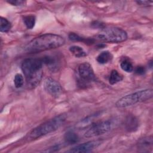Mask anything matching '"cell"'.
Wrapping results in <instances>:
<instances>
[{
	"label": "cell",
	"instance_id": "cell-1",
	"mask_svg": "<svg viewBox=\"0 0 153 153\" xmlns=\"http://www.w3.org/2000/svg\"><path fill=\"white\" fill-rule=\"evenodd\" d=\"M65 39L57 34L45 33L32 39L26 45L25 50L29 53H39L61 47Z\"/></svg>",
	"mask_w": 153,
	"mask_h": 153
},
{
	"label": "cell",
	"instance_id": "cell-2",
	"mask_svg": "<svg viewBox=\"0 0 153 153\" xmlns=\"http://www.w3.org/2000/svg\"><path fill=\"white\" fill-rule=\"evenodd\" d=\"M42 65L40 59L29 58L22 62V69L28 88H35L41 82L43 75Z\"/></svg>",
	"mask_w": 153,
	"mask_h": 153
},
{
	"label": "cell",
	"instance_id": "cell-3",
	"mask_svg": "<svg viewBox=\"0 0 153 153\" xmlns=\"http://www.w3.org/2000/svg\"><path fill=\"white\" fill-rule=\"evenodd\" d=\"M66 119L65 114H60L45 121L33 128L29 133V138L32 140L36 139L57 130L65 123Z\"/></svg>",
	"mask_w": 153,
	"mask_h": 153
},
{
	"label": "cell",
	"instance_id": "cell-4",
	"mask_svg": "<svg viewBox=\"0 0 153 153\" xmlns=\"http://www.w3.org/2000/svg\"><path fill=\"white\" fill-rule=\"evenodd\" d=\"M153 91L151 89H145L126 95L120 98L115 103L118 108H124L132 106L139 102H144L152 98Z\"/></svg>",
	"mask_w": 153,
	"mask_h": 153
},
{
	"label": "cell",
	"instance_id": "cell-5",
	"mask_svg": "<svg viewBox=\"0 0 153 153\" xmlns=\"http://www.w3.org/2000/svg\"><path fill=\"white\" fill-rule=\"evenodd\" d=\"M96 37L97 39L105 42L119 43L127 39V32L119 27H111L104 28Z\"/></svg>",
	"mask_w": 153,
	"mask_h": 153
},
{
	"label": "cell",
	"instance_id": "cell-6",
	"mask_svg": "<svg viewBox=\"0 0 153 153\" xmlns=\"http://www.w3.org/2000/svg\"><path fill=\"white\" fill-rule=\"evenodd\" d=\"M78 82L81 86H86L89 83L96 80V75L91 65L88 62H84L78 66Z\"/></svg>",
	"mask_w": 153,
	"mask_h": 153
},
{
	"label": "cell",
	"instance_id": "cell-7",
	"mask_svg": "<svg viewBox=\"0 0 153 153\" xmlns=\"http://www.w3.org/2000/svg\"><path fill=\"white\" fill-rule=\"evenodd\" d=\"M113 123L111 120L103 121L92 125L85 133L86 137H93L103 134L109 131L112 128Z\"/></svg>",
	"mask_w": 153,
	"mask_h": 153
},
{
	"label": "cell",
	"instance_id": "cell-8",
	"mask_svg": "<svg viewBox=\"0 0 153 153\" xmlns=\"http://www.w3.org/2000/svg\"><path fill=\"white\" fill-rule=\"evenodd\" d=\"M44 87L45 91L54 97H58L62 92V88L60 84L51 77L45 78L44 82Z\"/></svg>",
	"mask_w": 153,
	"mask_h": 153
},
{
	"label": "cell",
	"instance_id": "cell-9",
	"mask_svg": "<svg viewBox=\"0 0 153 153\" xmlns=\"http://www.w3.org/2000/svg\"><path fill=\"white\" fill-rule=\"evenodd\" d=\"M101 141L99 140H91L78 145L72 148L69 152H87L91 151L93 149L96 148L101 144Z\"/></svg>",
	"mask_w": 153,
	"mask_h": 153
},
{
	"label": "cell",
	"instance_id": "cell-10",
	"mask_svg": "<svg viewBox=\"0 0 153 153\" xmlns=\"http://www.w3.org/2000/svg\"><path fill=\"white\" fill-rule=\"evenodd\" d=\"M139 126L138 119L133 115H128L125 121V128L128 132H133L137 130Z\"/></svg>",
	"mask_w": 153,
	"mask_h": 153
},
{
	"label": "cell",
	"instance_id": "cell-11",
	"mask_svg": "<svg viewBox=\"0 0 153 153\" xmlns=\"http://www.w3.org/2000/svg\"><path fill=\"white\" fill-rule=\"evenodd\" d=\"M152 136L144 137L140 139L138 141L137 148L138 149H142L143 151H149V149H152Z\"/></svg>",
	"mask_w": 153,
	"mask_h": 153
},
{
	"label": "cell",
	"instance_id": "cell-12",
	"mask_svg": "<svg viewBox=\"0 0 153 153\" xmlns=\"http://www.w3.org/2000/svg\"><path fill=\"white\" fill-rule=\"evenodd\" d=\"M69 39L72 41L75 42H82L87 44H92L94 42V39L93 38H85L80 36L78 34L74 32L69 33L68 35Z\"/></svg>",
	"mask_w": 153,
	"mask_h": 153
},
{
	"label": "cell",
	"instance_id": "cell-13",
	"mask_svg": "<svg viewBox=\"0 0 153 153\" xmlns=\"http://www.w3.org/2000/svg\"><path fill=\"white\" fill-rule=\"evenodd\" d=\"M64 140L65 142L68 144H75L78 142L79 136L74 131L69 130L65 133L64 135Z\"/></svg>",
	"mask_w": 153,
	"mask_h": 153
},
{
	"label": "cell",
	"instance_id": "cell-14",
	"mask_svg": "<svg viewBox=\"0 0 153 153\" xmlns=\"http://www.w3.org/2000/svg\"><path fill=\"white\" fill-rule=\"evenodd\" d=\"M112 54L109 51L101 52L96 57V60L99 64H106L112 59Z\"/></svg>",
	"mask_w": 153,
	"mask_h": 153
},
{
	"label": "cell",
	"instance_id": "cell-15",
	"mask_svg": "<svg viewBox=\"0 0 153 153\" xmlns=\"http://www.w3.org/2000/svg\"><path fill=\"white\" fill-rule=\"evenodd\" d=\"M40 59H41L42 63H43V65L44 64L46 65L49 68H51L52 71L54 69V68L57 64L56 60L54 57L47 55V56H44L42 57Z\"/></svg>",
	"mask_w": 153,
	"mask_h": 153
},
{
	"label": "cell",
	"instance_id": "cell-16",
	"mask_svg": "<svg viewBox=\"0 0 153 153\" xmlns=\"http://www.w3.org/2000/svg\"><path fill=\"white\" fill-rule=\"evenodd\" d=\"M69 51L74 54V56L78 58L85 57L87 56V53L84 50V49L78 45H72L70 47Z\"/></svg>",
	"mask_w": 153,
	"mask_h": 153
},
{
	"label": "cell",
	"instance_id": "cell-17",
	"mask_svg": "<svg viewBox=\"0 0 153 153\" xmlns=\"http://www.w3.org/2000/svg\"><path fill=\"white\" fill-rule=\"evenodd\" d=\"M123 79V75L120 74L117 70H112L111 72L110 76L109 78V82L111 85L117 84L118 82H120Z\"/></svg>",
	"mask_w": 153,
	"mask_h": 153
},
{
	"label": "cell",
	"instance_id": "cell-18",
	"mask_svg": "<svg viewBox=\"0 0 153 153\" xmlns=\"http://www.w3.org/2000/svg\"><path fill=\"white\" fill-rule=\"evenodd\" d=\"M23 22L26 27L28 29H32L33 28L35 25L36 18L33 15H27L23 17Z\"/></svg>",
	"mask_w": 153,
	"mask_h": 153
},
{
	"label": "cell",
	"instance_id": "cell-19",
	"mask_svg": "<svg viewBox=\"0 0 153 153\" xmlns=\"http://www.w3.org/2000/svg\"><path fill=\"white\" fill-rule=\"evenodd\" d=\"M0 31L1 32H7L11 28L10 22L5 17H0Z\"/></svg>",
	"mask_w": 153,
	"mask_h": 153
},
{
	"label": "cell",
	"instance_id": "cell-20",
	"mask_svg": "<svg viewBox=\"0 0 153 153\" xmlns=\"http://www.w3.org/2000/svg\"><path fill=\"white\" fill-rule=\"evenodd\" d=\"M121 69L126 72H131L133 70V66L128 59H124L120 63Z\"/></svg>",
	"mask_w": 153,
	"mask_h": 153
},
{
	"label": "cell",
	"instance_id": "cell-21",
	"mask_svg": "<svg viewBox=\"0 0 153 153\" xmlns=\"http://www.w3.org/2000/svg\"><path fill=\"white\" fill-rule=\"evenodd\" d=\"M24 83L23 76L20 74H17L14 76V84L16 88H20L23 86Z\"/></svg>",
	"mask_w": 153,
	"mask_h": 153
},
{
	"label": "cell",
	"instance_id": "cell-22",
	"mask_svg": "<svg viewBox=\"0 0 153 153\" xmlns=\"http://www.w3.org/2000/svg\"><path fill=\"white\" fill-rule=\"evenodd\" d=\"M146 72V69L144 66H139L136 68L134 69V73L137 75H142Z\"/></svg>",
	"mask_w": 153,
	"mask_h": 153
},
{
	"label": "cell",
	"instance_id": "cell-23",
	"mask_svg": "<svg viewBox=\"0 0 153 153\" xmlns=\"http://www.w3.org/2000/svg\"><path fill=\"white\" fill-rule=\"evenodd\" d=\"M7 2L8 4H11L12 5L20 6L24 4L25 2L22 0H10V1H7Z\"/></svg>",
	"mask_w": 153,
	"mask_h": 153
},
{
	"label": "cell",
	"instance_id": "cell-24",
	"mask_svg": "<svg viewBox=\"0 0 153 153\" xmlns=\"http://www.w3.org/2000/svg\"><path fill=\"white\" fill-rule=\"evenodd\" d=\"M91 26L94 28H100V29H104L105 25L102 22H98V21H94L91 23Z\"/></svg>",
	"mask_w": 153,
	"mask_h": 153
},
{
	"label": "cell",
	"instance_id": "cell-25",
	"mask_svg": "<svg viewBox=\"0 0 153 153\" xmlns=\"http://www.w3.org/2000/svg\"><path fill=\"white\" fill-rule=\"evenodd\" d=\"M136 2L138 4L140 5H148L149 3H152V1H136Z\"/></svg>",
	"mask_w": 153,
	"mask_h": 153
}]
</instances>
